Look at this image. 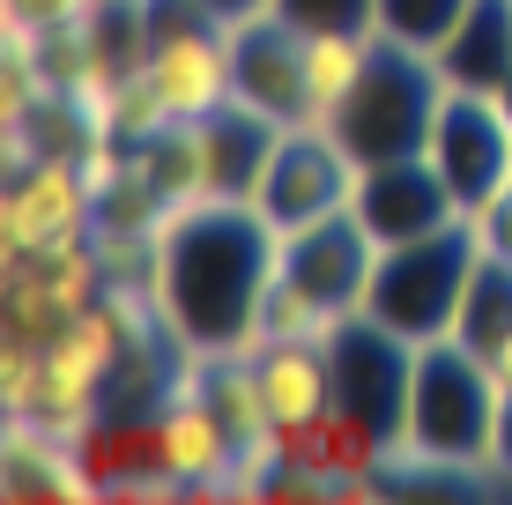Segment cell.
Instances as JSON below:
<instances>
[{"mask_svg": "<svg viewBox=\"0 0 512 505\" xmlns=\"http://www.w3.org/2000/svg\"><path fill=\"white\" fill-rule=\"evenodd\" d=\"M282 268V231L253 201H186L156 223V283L149 298L164 312L171 342L193 357L253 350L260 342V298Z\"/></svg>", "mask_w": 512, "mask_h": 505, "instance_id": "1", "label": "cell"}, {"mask_svg": "<svg viewBox=\"0 0 512 505\" xmlns=\"http://www.w3.org/2000/svg\"><path fill=\"white\" fill-rule=\"evenodd\" d=\"M505 387L461 335H438L416 350L409 379V439L394 454V476H490V439H498Z\"/></svg>", "mask_w": 512, "mask_h": 505, "instance_id": "2", "label": "cell"}, {"mask_svg": "<svg viewBox=\"0 0 512 505\" xmlns=\"http://www.w3.org/2000/svg\"><path fill=\"white\" fill-rule=\"evenodd\" d=\"M446 67L416 45H394V38H372V60L364 75L349 82V97L327 112V127L342 134V149L357 164H386V156H416L431 149V127L446 112Z\"/></svg>", "mask_w": 512, "mask_h": 505, "instance_id": "3", "label": "cell"}, {"mask_svg": "<svg viewBox=\"0 0 512 505\" xmlns=\"http://www.w3.org/2000/svg\"><path fill=\"white\" fill-rule=\"evenodd\" d=\"M475 260H483V238H475L468 216L446 223V231H431V238H409V246H379V268H372V290H364V312L386 320L394 335H409L416 350H423V342L453 335Z\"/></svg>", "mask_w": 512, "mask_h": 505, "instance_id": "4", "label": "cell"}, {"mask_svg": "<svg viewBox=\"0 0 512 505\" xmlns=\"http://www.w3.org/2000/svg\"><path fill=\"white\" fill-rule=\"evenodd\" d=\"M327 372H334V402L349 416H364V424L401 454V439H409L416 342L394 335L386 320H372V312L357 305V312H342V320L327 327Z\"/></svg>", "mask_w": 512, "mask_h": 505, "instance_id": "5", "label": "cell"}, {"mask_svg": "<svg viewBox=\"0 0 512 505\" xmlns=\"http://www.w3.org/2000/svg\"><path fill=\"white\" fill-rule=\"evenodd\" d=\"M357 171L364 164L342 149V134L327 119H297V127L275 134V156L253 186V208L275 231H305V223H320V216L357 201Z\"/></svg>", "mask_w": 512, "mask_h": 505, "instance_id": "6", "label": "cell"}, {"mask_svg": "<svg viewBox=\"0 0 512 505\" xmlns=\"http://www.w3.org/2000/svg\"><path fill=\"white\" fill-rule=\"evenodd\" d=\"M104 290H112V275H104L97 238H75V246H52V253H0V335L52 342Z\"/></svg>", "mask_w": 512, "mask_h": 505, "instance_id": "7", "label": "cell"}, {"mask_svg": "<svg viewBox=\"0 0 512 505\" xmlns=\"http://www.w3.org/2000/svg\"><path fill=\"white\" fill-rule=\"evenodd\" d=\"M97 238V194L75 156H30L0 194V253H52Z\"/></svg>", "mask_w": 512, "mask_h": 505, "instance_id": "8", "label": "cell"}, {"mask_svg": "<svg viewBox=\"0 0 512 505\" xmlns=\"http://www.w3.org/2000/svg\"><path fill=\"white\" fill-rule=\"evenodd\" d=\"M431 164L446 171L461 216L512 186V112L490 90H446V112L431 127Z\"/></svg>", "mask_w": 512, "mask_h": 505, "instance_id": "9", "label": "cell"}, {"mask_svg": "<svg viewBox=\"0 0 512 505\" xmlns=\"http://www.w3.org/2000/svg\"><path fill=\"white\" fill-rule=\"evenodd\" d=\"M231 97L268 112L275 127L320 119V97H312V75H305V30L290 15L260 8L245 23H231Z\"/></svg>", "mask_w": 512, "mask_h": 505, "instance_id": "10", "label": "cell"}, {"mask_svg": "<svg viewBox=\"0 0 512 505\" xmlns=\"http://www.w3.org/2000/svg\"><path fill=\"white\" fill-rule=\"evenodd\" d=\"M349 208L364 216V231H372L379 246H409V238H431V231H446V223H461V201H453L446 171L431 164V149L364 164Z\"/></svg>", "mask_w": 512, "mask_h": 505, "instance_id": "11", "label": "cell"}, {"mask_svg": "<svg viewBox=\"0 0 512 505\" xmlns=\"http://www.w3.org/2000/svg\"><path fill=\"white\" fill-rule=\"evenodd\" d=\"M372 268H379V238L364 231L357 208H334L305 231H282V275L327 312H357L372 290Z\"/></svg>", "mask_w": 512, "mask_h": 505, "instance_id": "12", "label": "cell"}, {"mask_svg": "<svg viewBox=\"0 0 512 505\" xmlns=\"http://www.w3.org/2000/svg\"><path fill=\"white\" fill-rule=\"evenodd\" d=\"M149 75L164 90L171 119H208L231 104V23H201L179 30V38H156Z\"/></svg>", "mask_w": 512, "mask_h": 505, "instance_id": "13", "label": "cell"}, {"mask_svg": "<svg viewBox=\"0 0 512 505\" xmlns=\"http://www.w3.org/2000/svg\"><path fill=\"white\" fill-rule=\"evenodd\" d=\"M0 491L8 498H67V505L104 498L97 476L75 454V439L45 431L38 416H8V439H0Z\"/></svg>", "mask_w": 512, "mask_h": 505, "instance_id": "14", "label": "cell"}, {"mask_svg": "<svg viewBox=\"0 0 512 505\" xmlns=\"http://www.w3.org/2000/svg\"><path fill=\"white\" fill-rule=\"evenodd\" d=\"M253 372H260V394H268L275 431L312 424V416L334 402L327 342H253Z\"/></svg>", "mask_w": 512, "mask_h": 505, "instance_id": "15", "label": "cell"}, {"mask_svg": "<svg viewBox=\"0 0 512 505\" xmlns=\"http://www.w3.org/2000/svg\"><path fill=\"white\" fill-rule=\"evenodd\" d=\"M201 134H208V194H223V201H253V186H260V171H268V156H275V119L268 112H253V104H223V112H208L201 119Z\"/></svg>", "mask_w": 512, "mask_h": 505, "instance_id": "16", "label": "cell"}, {"mask_svg": "<svg viewBox=\"0 0 512 505\" xmlns=\"http://www.w3.org/2000/svg\"><path fill=\"white\" fill-rule=\"evenodd\" d=\"M431 60L446 67L453 90H490L498 97L512 82V0H475L461 15V30H453Z\"/></svg>", "mask_w": 512, "mask_h": 505, "instance_id": "17", "label": "cell"}, {"mask_svg": "<svg viewBox=\"0 0 512 505\" xmlns=\"http://www.w3.org/2000/svg\"><path fill=\"white\" fill-rule=\"evenodd\" d=\"M453 335H461L475 357H483V350H498V342L512 335V260H498V253H483V260H475Z\"/></svg>", "mask_w": 512, "mask_h": 505, "instance_id": "18", "label": "cell"}, {"mask_svg": "<svg viewBox=\"0 0 512 505\" xmlns=\"http://www.w3.org/2000/svg\"><path fill=\"white\" fill-rule=\"evenodd\" d=\"M372 38L379 30H305V75H312V97H320V119L349 97V82L364 75Z\"/></svg>", "mask_w": 512, "mask_h": 505, "instance_id": "19", "label": "cell"}, {"mask_svg": "<svg viewBox=\"0 0 512 505\" xmlns=\"http://www.w3.org/2000/svg\"><path fill=\"white\" fill-rule=\"evenodd\" d=\"M334 320H342V312H327L320 298H305V290L275 268L268 298H260V342H327Z\"/></svg>", "mask_w": 512, "mask_h": 505, "instance_id": "20", "label": "cell"}, {"mask_svg": "<svg viewBox=\"0 0 512 505\" xmlns=\"http://www.w3.org/2000/svg\"><path fill=\"white\" fill-rule=\"evenodd\" d=\"M475 0H379V38L394 45H416V52H438L461 30V15Z\"/></svg>", "mask_w": 512, "mask_h": 505, "instance_id": "21", "label": "cell"}, {"mask_svg": "<svg viewBox=\"0 0 512 505\" xmlns=\"http://www.w3.org/2000/svg\"><path fill=\"white\" fill-rule=\"evenodd\" d=\"M38 387H45V342L0 335V409L30 416V409H38Z\"/></svg>", "mask_w": 512, "mask_h": 505, "instance_id": "22", "label": "cell"}, {"mask_svg": "<svg viewBox=\"0 0 512 505\" xmlns=\"http://www.w3.org/2000/svg\"><path fill=\"white\" fill-rule=\"evenodd\" d=\"M297 30H379V0H275Z\"/></svg>", "mask_w": 512, "mask_h": 505, "instance_id": "23", "label": "cell"}, {"mask_svg": "<svg viewBox=\"0 0 512 505\" xmlns=\"http://www.w3.org/2000/svg\"><path fill=\"white\" fill-rule=\"evenodd\" d=\"M104 0H0V23L15 30H60V23H90Z\"/></svg>", "mask_w": 512, "mask_h": 505, "instance_id": "24", "label": "cell"}, {"mask_svg": "<svg viewBox=\"0 0 512 505\" xmlns=\"http://www.w3.org/2000/svg\"><path fill=\"white\" fill-rule=\"evenodd\" d=\"M475 238H483V253H498V260H512V186L505 194H490L483 208H475Z\"/></svg>", "mask_w": 512, "mask_h": 505, "instance_id": "25", "label": "cell"}, {"mask_svg": "<svg viewBox=\"0 0 512 505\" xmlns=\"http://www.w3.org/2000/svg\"><path fill=\"white\" fill-rule=\"evenodd\" d=\"M490 476L512 483V394L498 402V439H490Z\"/></svg>", "mask_w": 512, "mask_h": 505, "instance_id": "26", "label": "cell"}, {"mask_svg": "<svg viewBox=\"0 0 512 505\" xmlns=\"http://www.w3.org/2000/svg\"><path fill=\"white\" fill-rule=\"evenodd\" d=\"M208 8H216V23H245V15L275 8V0H208Z\"/></svg>", "mask_w": 512, "mask_h": 505, "instance_id": "27", "label": "cell"}, {"mask_svg": "<svg viewBox=\"0 0 512 505\" xmlns=\"http://www.w3.org/2000/svg\"><path fill=\"white\" fill-rule=\"evenodd\" d=\"M483 364H490V379H498V387L512 394V335L498 342V350H483Z\"/></svg>", "mask_w": 512, "mask_h": 505, "instance_id": "28", "label": "cell"}, {"mask_svg": "<svg viewBox=\"0 0 512 505\" xmlns=\"http://www.w3.org/2000/svg\"><path fill=\"white\" fill-rule=\"evenodd\" d=\"M498 97H505V112H512V82H505V90H498Z\"/></svg>", "mask_w": 512, "mask_h": 505, "instance_id": "29", "label": "cell"}]
</instances>
